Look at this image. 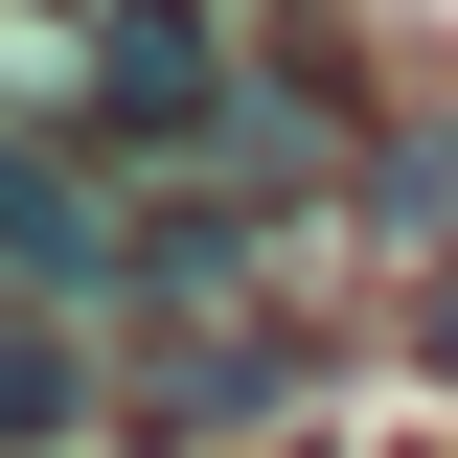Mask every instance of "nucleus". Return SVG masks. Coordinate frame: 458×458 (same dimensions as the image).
<instances>
[{
    "mask_svg": "<svg viewBox=\"0 0 458 458\" xmlns=\"http://www.w3.org/2000/svg\"><path fill=\"white\" fill-rule=\"evenodd\" d=\"M412 367H436V390H458V252H436V298H412Z\"/></svg>",
    "mask_w": 458,
    "mask_h": 458,
    "instance_id": "nucleus-6",
    "label": "nucleus"
},
{
    "mask_svg": "<svg viewBox=\"0 0 458 458\" xmlns=\"http://www.w3.org/2000/svg\"><path fill=\"white\" fill-rule=\"evenodd\" d=\"M69 69H92V138L183 161L229 114V69H252V23H229V0H69Z\"/></svg>",
    "mask_w": 458,
    "mask_h": 458,
    "instance_id": "nucleus-2",
    "label": "nucleus"
},
{
    "mask_svg": "<svg viewBox=\"0 0 458 458\" xmlns=\"http://www.w3.org/2000/svg\"><path fill=\"white\" fill-rule=\"evenodd\" d=\"M92 436V344H69V298H0V458Z\"/></svg>",
    "mask_w": 458,
    "mask_h": 458,
    "instance_id": "nucleus-4",
    "label": "nucleus"
},
{
    "mask_svg": "<svg viewBox=\"0 0 458 458\" xmlns=\"http://www.w3.org/2000/svg\"><path fill=\"white\" fill-rule=\"evenodd\" d=\"M298 390H321L298 321H252V298H161L138 367H114V436H138V458H229V436H276Z\"/></svg>",
    "mask_w": 458,
    "mask_h": 458,
    "instance_id": "nucleus-1",
    "label": "nucleus"
},
{
    "mask_svg": "<svg viewBox=\"0 0 458 458\" xmlns=\"http://www.w3.org/2000/svg\"><path fill=\"white\" fill-rule=\"evenodd\" d=\"M344 207L390 229V252H458V114H390V138L344 161Z\"/></svg>",
    "mask_w": 458,
    "mask_h": 458,
    "instance_id": "nucleus-5",
    "label": "nucleus"
},
{
    "mask_svg": "<svg viewBox=\"0 0 458 458\" xmlns=\"http://www.w3.org/2000/svg\"><path fill=\"white\" fill-rule=\"evenodd\" d=\"M0 298H138V207L47 114H0Z\"/></svg>",
    "mask_w": 458,
    "mask_h": 458,
    "instance_id": "nucleus-3",
    "label": "nucleus"
}]
</instances>
